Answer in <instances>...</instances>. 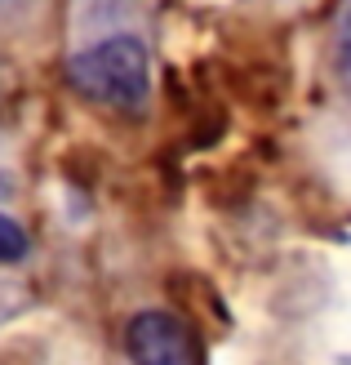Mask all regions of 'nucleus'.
<instances>
[{
  "mask_svg": "<svg viewBox=\"0 0 351 365\" xmlns=\"http://www.w3.org/2000/svg\"><path fill=\"white\" fill-rule=\"evenodd\" d=\"M125 352L134 365H200L196 339L174 312H138L125 330Z\"/></svg>",
  "mask_w": 351,
  "mask_h": 365,
  "instance_id": "obj_2",
  "label": "nucleus"
},
{
  "mask_svg": "<svg viewBox=\"0 0 351 365\" xmlns=\"http://www.w3.org/2000/svg\"><path fill=\"white\" fill-rule=\"evenodd\" d=\"M36 0H0V18H23Z\"/></svg>",
  "mask_w": 351,
  "mask_h": 365,
  "instance_id": "obj_5",
  "label": "nucleus"
},
{
  "mask_svg": "<svg viewBox=\"0 0 351 365\" xmlns=\"http://www.w3.org/2000/svg\"><path fill=\"white\" fill-rule=\"evenodd\" d=\"M334 58H338V76L347 81V89H351V0L342 5V14H338V36H334Z\"/></svg>",
  "mask_w": 351,
  "mask_h": 365,
  "instance_id": "obj_4",
  "label": "nucleus"
},
{
  "mask_svg": "<svg viewBox=\"0 0 351 365\" xmlns=\"http://www.w3.org/2000/svg\"><path fill=\"white\" fill-rule=\"evenodd\" d=\"M67 81L89 103L138 116L152 98V49L129 31L103 36L67 63Z\"/></svg>",
  "mask_w": 351,
  "mask_h": 365,
  "instance_id": "obj_1",
  "label": "nucleus"
},
{
  "mask_svg": "<svg viewBox=\"0 0 351 365\" xmlns=\"http://www.w3.org/2000/svg\"><path fill=\"white\" fill-rule=\"evenodd\" d=\"M0 120H5V63H0Z\"/></svg>",
  "mask_w": 351,
  "mask_h": 365,
  "instance_id": "obj_6",
  "label": "nucleus"
},
{
  "mask_svg": "<svg viewBox=\"0 0 351 365\" xmlns=\"http://www.w3.org/2000/svg\"><path fill=\"white\" fill-rule=\"evenodd\" d=\"M27 250H31V241H27L23 223H18V218H9V214H0V263L27 259Z\"/></svg>",
  "mask_w": 351,
  "mask_h": 365,
  "instance_id": "obj_3",
  "label": "nucleus"
}]
</instances>
